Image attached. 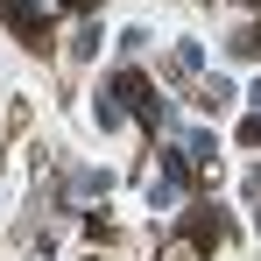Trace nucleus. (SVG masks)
<instances>
[{
  "label": "nucleus",
  "instance_id": "f03ea898",
  "mask_svg": "<svg viewBox=\"0 0 261 261\" xmlns=\"http://www.w3.org/2000/svg\"><path fill=\"white\" fill-rule=\"evenodd\" d=\"M198 99H205V106H226V99H240V92L226 85V78H205V85H198Z\"/></svg>",
  "mask_w": 261,
  "mask_h": 261
},
{
  "label": "nucleus",
  "instance_id": "f257e3e1",
  "mask_svg": "<svg viewBox=\"0 0 261 261\" xmlns=\"http://www.w3.org/2000/svg\"><path fill=\"white\" fill-rule=\"evenodd\" d=\"M113 92H120L113 106H134V113H148V120H155V99H148V85H141L134 71H120V78H113Z\"/></svg>",
  "mask_w": 261,
  "mask_h": 261
},
{
  "label": "nucleus",
  "instance_id": "7ed1b4c3",
  "mask_svg": "<svg viewBox=\"0 0 261 261\" xmlns=\"http://www.w3.org/2000/svg\"><path fill=\"white\" fill-rule=\"evenodd\" d=\"M240 141H247V148H261V113H247V120H240Z\"/></svg>",
  "mask_w": 261,
  "mask_h": 261
},
{
  "label": "nucleus",
  "instance_id": "20e7f679",
  "mask_svg": "<svg viewBox=\"0 0 261 261\" xmlns=\"http://www.w3.org/2000/svg\"><path fill=\"white\" fill-rule=\"evenodd\" d=\"M247 198H254V205H261V170H254V176H247Z\"/></svg>",
  "mask_w": 261,
  "mask_h": 261
}]
</instances>
